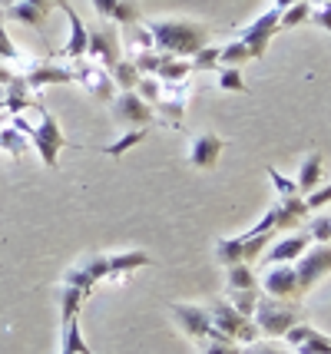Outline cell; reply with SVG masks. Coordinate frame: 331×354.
Listing matches in <instances>:
<instances>
[{"mask_svg":"<svg viewBox=\"0 0 331 354\" xmlns=\"http://www.w3.org/2000/svg\"><path fill=\"white\" fill-rule=\"evenodd\" d=\"M146 27L153 33V46L169 57H189L192 60L212 40V27L196 24V20H153Z\"/></svg>","mask_w":331,"mask_h":354,"instance_id":"1","label":"cell"},{"mask_svg":"<svg viewBox=\"0 0 331 354\" xmlns=\"http://www.w3.org/2000/svg\"><path fill=\"white\" fill-rule=\"evenodd\" d=\"M252 322L258 324V331L265 338H282L292 324L301 322V308L299 301H285V298H272V295H258V305H255Z\"/></svg>","mask_w":331,"mask_h":354,"instance_id":"2","label":"cell"},{"mask_svg":"<svg viewBox=\"0 0 331 354\" xmlns=\"http://www.w3.org/2000/svg\"><path fill=\"white\" fill-rule=\"evenodd\" d=\"M33 106L40 109V123L33 126L30 142H33V149L40 153L44 166H47V169H57V166H60V159H57L60 149H64V146H77V142H70V139L64 136V129H60V123H57V116H53L44 103H33Z\"/></svg>","mask_w":331,"mask_h":354,"instance_id":"3","label":"cell"},{"mask_svg":"<svg viewBox=\"0 0 331 354\" xmlns=\"http://www.w3.org/2000/svg\"><path fill=\"white\" fill-rule=\"evenodd\" d=\"M209 315H212V328H219L225 338H232L236 344H252L258 341V324L252 318H245L242 311L229 301V298H219V301H212L209 305Z\"/></svg>","mask_w":331,"mask_h":354,"instance_id":"4","label":"cell"},{"mask_svg":"<svg viewBox=\"0 0 331 354\" xmlns=\"http://www.w3.org/2000/svg\"><path fill=\"white\" fill-rule=\"evenodd\" d=\"M86 57L100 66L113 70L123 60V44H120V27L113 20H100L90 27V44H86Z\"/></svg>","mask_w":331,"mask_h":354,"instance_id":"5","label":"cell"},{"mask_svg":"<svg viewBox=\"0 0 331 354\" xmlns=\"http://www.w3.org/2000/svg\"><path fill=\"white\" fill-rule=\"evenodd\" d=\"M110 113L116 123L123 126H140V129H149V126L156 123V109H153V103H146L136 90H120L116 96L110 100Z\"/></svg>","mask_w":331,"mask_h":354,"instance_id":"6","label":"cell"},{"mask_svg":"<svg viewBox=\"0 0 331 354\" xmlns=\"http://www.w3.org/2000/svg\"><path fill=\"white\" fill-rule=\"evenodd\" d=\"M331 272V242H318V245H308V252L295 259V275H299V288L301 295L312 292L321 278Z\"/></svg>","mask_w":331,"mask_h":354,"instance_id":"7","label":"cell"},{"mask_svg":"<svg viewBox=\"0 0 331 354\" xmlns=\"http://www.w3.org/2000/svg\"><path fill=\"white\" fill-rule=\"evenodd\" d=\"M278 20H282V10H278V7H272V10H265V14L255 20L252 27H245V30H242L238 40L249 46V57H252V60H262V57H265L272 37L278 33Z\"/></svg>","mask_w":331,"mask_h":354,"instance_id":"8","label":"cell"},{"mask_svg":"<svg viewBox=\"0 0 331 354\" xmlns=\"http://www.w3.org/2000/svg\"><path fill=\"white\" fill-rule=\"evenodd\" d=\"M73 77H77L79 86L90 93L93 100H100V103H110L113 96H116V83H113L110 70H106V66H100V63L77 60V66H73Z\"/></svg>","mask_w":331,"mask_h":354,"instance_id":"9","label":"cell"},{"mask_svg":"<svg viewBox=\"0 0 331 354\" xmlns=\"http://www.w3.org/2000/svg\"><path fill=\"white\" fill-rule=\"evenodd\" d=\"M53 7H57L53 0H17L14 7L3 10V17H10L17 24H27V27H33L40 37H47V20H50V14H53Z\"/></svg>","mask_w":331,"mask_h":354,"instance_id":"10","label":"cell"},{"mask_svg":"<svg viewBox=\"0 0 331 354\" xmlns=\"http://www.w3.org/2000/svg\"><path fill=\"white\" fill-rule=\"evenodd\" d=\"M262 285H265V295H272V298H285V301H299V298H301L299 275H295V265H292V262L268 268Z\"/></svg>","mask_w":331,"mask_h":354,"instance_id":"11","label":"cell"},{"mask_svg":"<svg viewBox=\"0 0 331 354\" xmlns=\"http://www.w3.org/2000/svg\"><path fill=\"white\" fill-rule=\"evenodd\" d=\"M169 311L176 315V322H179V328L189 335L192 341H202L212 335V315H209V308H199V305H169Z\"/></svg>","mask_w":331,"mask_h":354,"instance_id":"12","label":"cell"},{"mask_svg":"<svg viewBox=\"0 0 331 354\" xmlns=\"http://www.w3.org/2000/svg\"><path fill=\"white\" fill-rule=\"evenodd\" d=\"M23 80H27L30 90H40V86H50V83H77L73 66H60V63H53V57H50V60L30 63L27 73H23Z\"/></svg>","mask_w":331,"mask_h":354,"instance_id":"13","label":"cell"},{"mask_svg":"<svg viewBox=\"0 0 331 354\" xmlns=\"http://www.w3.org/2000/svg\"><path fill=\"white\" fill-rule=\"evenodd\" d=\"M308 245H312V235H308V232H301V235H285V239H278L272 248H265L262 262L265 265L295 262V259H301V255L308 252Z\"/></svg>","mask_w":331,"mask_h":354,"instance_id":"14","label":"cell"},{"mask_svg":"<svg viewBox=\"0 0 331 354\" xmlns=\"http://www.w3.org/2000/svg\"><path fill=\"white\" fill-rule=\"evenodd\" d=\"M222 149H225V139L222 136H216V133H199L189 146V162L196 169H216Z\"/></svg>","mask_w":331,"mask_h":354,"instance_id":"15","label":"cell"},{"mask_svg":"<svg viewBox=\"0 0 331 354\" xmlns=\"http://www.w3.org/2000/svg\"><path fill=\"white\" fill-rule=\"evenodd\" d=\"M66 20H70V40H66L64 46H60V60H83L86 57V44H90V27L79 20L77 10H66Z\"/></svg>","mask_w":331,"mask_h":354,"instance_id":"16","label":"cell"},{"mask_svg":"<svg viewBox=\"0 0 331 354\" xmlns=\"http://www.w3.org/2000/svg\"><path fill=\"white\" fill-rule=\"evenodd\" d=\"M308 218V205L305 196H292V199H278L275 202V232H288L301 225Z\"/></svg>","mask_w":331,"mask_h":354,"instance_id":"17","label":"cell"},{"mask_svg":"<svg viewBox=\"0 0 331 354\" xmlns=\"http://www.w3.org/2000/svg\"><path fill=\"white\" fill-rule=\"evenodd\" d=\"M27 106H30V86H27V80L20 73H14V80L3 86V109L10 116H20Z\"/></svg>","mask_w":331,"mask_h":354,"instance_id":"18","label":"cell"},{"mask_svg":"<svg viewBox=\"0 0 331 354\" xmlns=\"http://www.w3.org/2000/svg\"><path fill=\"white\" fill-rule=\"evenodd\" d=\"M229 275H225V292H258L262 288V281L255 275V268L249 262H238L232 268H225Z\"/></svg>","mask_w":331,"mask_h":354,"instance_id":"19","label":"cell"},{"mask_svg":"<svg viewBox=\"0 0 331 354\" xmlns=\"http://www.w3.org/2000/svg\"><path fill=\"white\" fill-rule=\"evenodd\" d=\"M321 169H325V162H321V153H308L305 159H301V169H299V192H312V189H318V179H321Z\"/></svg>","mask_w":331,"mask_h":354,"instance_id":"20","label":"cell"},{"mask_svg":"<svg viewBox=\"0 0 331 354\" xmlns=\"http://www.w3.org/2000/svg\"><path fill=\"white\" fill-rule=\"evenodd\" d=\"M189 73H192V63L186 60V57H169V53H162L156 80H162V83H179V80H186Z\"/></svg>","mask_w":331,"mask_h":354,"instance_id":"21","label":"cell"},{"mask_svg":"<svg viewBox=\"0 0 331 354\" xmlns=\"http://www.w3.org/2000/svg\"><path fill=\"white\" fill-rule=\"evenodd\" d=\"M146 136H149V129H140V126H133V129H129V133H123V136L116 139V142H110V146H100V153L110 156V159H123V156H126L133 146H140Z\"/></svg>","mask_w":331,"mask_h":354,"instance_id":"22","label":"cell"},{"mask_svg":"<svg viewBox=\"0 0 331 354\" xmlns=\"http://www.w3.org/2000/svg\"><path fill=\"white\" fill-rule=\"evenodd\" d=\"M57 298H60V315L66 318H77L79 308H83V301L90 298V295L83 292V288H77V285H60L57 288Z\"/></svg>","mask_w":331,"mask_h":354,"instance_id":"23","label":"cell"},{"mask_svg":"<svg viewBox=\"0 0 331 354\" xmlns=\"http://www.w3.org/2000/svg\"><path fill=\"white\" fill-rule=\"evenodd\" d=\"M312 10H315L312 0H299V3L285 7L282 20H278V30H292V27H301V24H312Z\"/></svg>","mask_w":331,"mask_h":354,"instance_id":"24","label":"cell"},{"mask_svg":"<svg viewBox=\"0 0 331 354\" xmlns=\"http://www.w3.org/2000/svg\"><path fill=\"white\" fill-rule=\"evenodd\" d=\"M60 348H66L70 354H93L90 348H86L83 335H79V315L64 322V331H60Z\"/></svg>","mask_w":331,"mask_h":354,"instance_id":"25","label":"cell"},{"mask_svg":"<svg viewBox=\"0 0 331 354\" xmlns=\"http://www.w3.org/2000/svg\"><path fill=\"white\" fill-rule=\"evenodd\" d=\"M27 146H30V136H23L17 126H3V129H0V149L7 156L20 159V156L27 153Z\"/></svg>","mask_w":331,"mask_h":354,"instance_id":"26","label":"cell"},{"mask_svg":"<svg viewBox=\"0 0 331 354\" xmlns=\"http://www.w3.org/2000/svg\"><path fill=\"white\" fill-rule=\"evenodd\" d=\"M216 259H219V265H225V268L245 262V245H242V239H219V242H216Z\"/></svg>","mask_w":331,"mask_h":354,"instance_id":"27","label":"cell"},{"mask_svg":"<svg viewBox=\"0 0 331 354\" xmlns=\"http://www.w3.org/2000/svg\"><path fill=\"white\" fill-rule=\"evenodd\" d=\"M110 77H113V83H116L120 90H136V86H140V80H142V73L136 70V63L123 57V60L110 70Z\"/></svg>","mask_w":331,"mask_h":354,"instance_id":"28","label":"cell"},{"mask_svg":"<svg viewBox=\"0 0 331 354\" xmlns=\"http://www.w3.org/2000/svg\"><path fill=\"white\" fill-rule=\"evenodd\" d=\"M110 259H113V275H123V272H133V268H142V265L153 262L146 252H113Z\"/></svg>","mask_w":331,"mask_h":354,"instance_id":"29","label":"cell"},{"mask_svg":"<svg viewBox=\"0 0 331 354\" xmlns=\"http://www.w3.org/2000/svg\"><path fill=\"white\" fill-rule=\"evenodd\" d=\"M222 46H202L196 57H192V73H212V70H219L222 60H219Z\"/></svg>","mask_w":331,"mask_h":354,"instance_id":"30","label":"cell"},{"mask_svg":"<svg viewBox=\"0 0 331 354\" xmlns=\"http://www.w3.org/2000/svg\"><path fill=\"white\" fill-rule=\"evenodd\" d=\"M113 24L123 27V30L140 27V3H136V0H120V3H116V14H113Z\"/></svg>","mask_w":331,"mask_h":354,"instance_id":"31","label":"cell"},{"mask_svg":"<svg viewBox=\"0 0 331 354\" xmlns=\"http://www.w3.org/2000/svg\"><path fill=\"white\" fill-rule=\"evenodd\" d=\"M219 90L225 93H245V80H242V66H219Z\"/></svg>","mask_w":331,"mask_h":354,"instance_id":"32","label":"cell"},{"mask_svg":"<svg viewBox=\"0 0 331 354\" xmlns=\"http://www.w3.org/2000/svg\"><path fill=\"white\" fill-rule=\"evenodd\" d=\"M129 60L136 63V70H140L142 77H156L159 70V60H162V53H156V50H136Z\"/></svg>","mask_w":331,"mask_h":354,"instance_id":"33","label":"cell"},{"mask_svg":"<svg viewBox=\"0 0 331 354\" xmlns=\"http://www.w3.org/2000/svg\"><path fill=\"white\" fill-rule=\"evenodd\" d=\"M219 60H222V66H242V63H249L252 57H249V46L242 44V40H236V44L222 46Z\"/></svg>","mask_w":331,"mask_h":354,"instance_id":"34","label":"cell"},{"mask_svg":"<svg viewBox=\"0 0 331 354\" xmlns=\"http://www.w3.org/2000/svg\"><path fill=\"white\" fill-rule=\"evenodd\" d=\"M295 354H331V338L321 335V331H312V335L295 348Z\"/></svg>","mask_w":331,"mask_h":354,"instance_id":"35","label":"cell"},{"mask_svg":"<svg viewBox=\"0 0 331 354\" xmlns=\"http://www.w3.org/2000/svg\"><path fill=\"white\" fill-rule=\"evenodd\" d=\"M265 176L275 183V189H278V199H292V196H301L299 192V183L295 179H288V176H282V172L275 169V166H268Z\"/></svg>","mask_w":331,"mask_h":354,"instance_id":"36","label":"cell"},{"mask_svg":"<svg viewBox=\"0 0 331 354\" xmlns=\"http://www.w3.org/2000/svg\"><path fill=\"white\" fill-rule=\"evenodd\" d=\"M258 295H262V292H225V298H229V301H232V305H236L245 318H252L255 305H258Z\"/></svg>","mask_w":331,"mask_h":354,"instance_id":"37","label":"cell"},{"mask_svg":"<svg viewBox=\"0 0 331 354\" xmlns=\"http://www.w3.org/2000/svg\"><path fill=\"white\" fill-rule=\"evenodd\" d=\"M196 344H199L202 354H238V344L229 338H202V341H196Z\"/></svg>","mask_w":331,"mask_h":354,"instance_id":"38","label":"cell"},{"mask_svg":"<svg viewBox=\"0 0 331 354\" xmlns=\"http://www.w3.org/2000/svg\"><path fill=\"white\" fill-rule=\"evenodd\" d=\"M308 235L318 242H331V212H321L308 222Z\"/></svg>","mask_w":331,"mask_h":354,"instance_id":"39","label":"cell"},{"mask_svg":"<svg viewBox=\"0 0 331 354\" xmlns=\"http://www.w3.org/2000/svg\"><path fill=\"white\" fill-rule=\"evenodd\" d=\"M305 205H308V212H315V209H325V205H331V183L312 189V192L305 196Z\"/></svg>","mask_w":331,"mask_h":354,"instance_id":"40","label":"cell"},{"mask_svg":"<svg viewBox=\"0 0 331 354\" xmlns=\"http://www.w3.org/2000/svg\"><path fill=\"white\" fill-rule=\"evenodd\" d=\"M136 93H140L146 103H153V106H156L159 93H162V80H156V77H142V80H140V86H136Z\"/></svg>","mask_w":331,"mask_h":354,"instance_id":"41","label":"cell"},{"mask_svg":"<svg viewBox=\"0 0 331 354\" xmlns=\"http://www.w3.org/2000/svg\"><path fill=\"white\" fill-rule=\"evenodd\" d=\"M312 331H315V328H312V324H308V322H299V324H292V328L285 331V335H282V341H285V344H292V348H299V344H301V341H305V338H308Z\"/></svg>","mask_w":331,"mask_h":354,"instance_id":"42","label":"cell"},{"mask_svg":"<svg viewBox=\"0 0 331 354\" xmlns=\"http://www.w3.org/2000/svg\"><path fill=\"white\" fill-rule=\"evenodd\" d=\"M238 354H285L275 341H252L249 348H238Z\"/></svg>","mask_w":331,"mask_h":354,"instance_id":"43","label":"cell"},{"mask_svg":"<svg viewBox=\"0 0 331 354\" xmlns=\"http://www.w3.org/2000/svg\"><path fill=\"white\" fill-rule=\"evenodd\" d=\"M17 57H20V53H17V46H14V40H10V37H7V27H3V24H0V60H17Z\"/></svg>","mask_w":331,"mask_h":354,"instance_id":"44","label":"cell"},{"mask_svg":"<svg viewBox=\"0 0 331 354\" xmlns=\"http://www.w3.org/2000/svg\"><path fill=\"white\" fill-rule=\"evenodd\" d=\"M312 24H318V27H325L331 33V0L328 3H318L315 10H312Z\"/></svg>","mask_w":331,"mask_h":354,"instance_id":"45","label":"cell"},{"mask_svg":"<svg viewBox=\"0 0 331 354\" xmlns=\"http://www.w3.org/2000/svg\"><path fill=\"white\" fill-rule=\"evenodd\" d=\"M93 3V10L100 14V20H113V14H116V3L120 0H90Z\"/></svg>","mask_w":331,"mask_h":354,"instance_id":"46","label":"cell"},{"mask_svg":"<svg viewBox=\"0 0 331 354\" xmlns=\"http://www.w3.org/2000/svg\"><path fill=\"white\" fill-rule=\"evenodd\" d=\"M10 80H14V73H10V70H7V66H0V90H3V86H7V83H10Z\"/></svg>","mask_w":331,"mask_h":354,"instance_id":"47","label":"cell"},{"mask_svg":"<svg viewBox=\"0 0 331 354\" xmlns=\"http://www.w3.org/2000/svg\"><path fill=\"white\" fill-rule=\"evenodd\" d=\"M292 3H299V0H275V7H278V10H285V7H292Z\"/></svg>","mask_w":331,"mask_h":354,"instance_id":"48","label":"cell"},{"mask_svg":"<svg viewBox=\"0 0 331 354\" xmlns=\"http://www.w3.org/2000/svg\"><path fill=\"white\" fill-rule=\"evenodd\" d=\"M53 3H57V7L64 10V14H66V10H73V7H70V0H53Z\"/></svg>","mask_w":331,"mask_h":354,"instance_id":"49","label":"cell"},{"mask_svg":"<svg viewBox=\"0 0 331 354\" xmlns=\"http://www.w3.org/2000/svg\"><path fill=\"white\" fill-rule=\"evenodd\" d=\"M17 0H0V7H3V10H7V7H14Z\"/></svg>","mask_w":331,"mask_h":354,"instance_id":"50","label":"cell"},{"mask_svg":"<svg viewBox=\"0 0 331 354\" xmlns=\"http://www.w3.org/2000/svg\"><path fill=\"white\" fill-rule=\"evenodd\" d=\"M0 113H3V90H0Z\"/></svg>","mask_w":331,"mask_h":354,"instance_id":"51","label":"cell"},{"mask_svg":"<svg viewBox=\"0 0 331 354\" xmlns=\"http://www.w3.org/2000/svg\"><path fill=\"white\" fill-rule=\"evenodd\" d=\"M312 3H315V7H318V3H328V0H312Z\"/></svg>","mask_w":331,"mask_h":354,"instance_id":"52","label":"cell"},{"mask_svg":"<svg viewBox=\"0 0 331 354\" xmlns=\"http://www.w3.org/2000/svg\"><path fill=\"white\" fill-rule=\"evenodd\" d=\"M0 129H3V113H0Z\"/></svg>","mask_w":331,"mask_h":354,"instance_id":"53","label":"cell"},{"mask_svg":"<svg viewBox=\"0 0 331 354\" xmlns=\"http://www.w3.org/2000/svg\"><path fill=\"white\" fill-rule=\"evenodd\" d=\"M0 24H3V7H0Z\"/></svg>","mask_w":331,"mask_h":354,"instance_id":"54","label":"cell"}]
</instances>
